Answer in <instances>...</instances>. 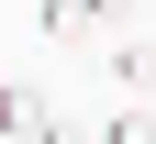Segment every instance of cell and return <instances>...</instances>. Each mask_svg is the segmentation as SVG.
<instances>
[{"instance_id": "cell-1", "label": "cell", "mask_w": 156, "mask_h": 144, "mask_svg": "<svg viewBox=\"0 0 156 144\" xmlns=\"http://www.w3.org/2000/svg\"><path fill=\"white\" fill-rule=\"evenodd\" d=\"M34 22L67 33V45H89V33H123L134 22V0H34Z\"/></svg>"}, {"instance_id": "cell-2", "label": "cell", "mask_w": 156, "mask_h": 144, "mask_svg": "<svg viewBox=\"0 0 156 144\" xmlns=\"http://www.w3.org/2000/svg\"><path fill=\"white\" fill-rule=\"evenodd\" d=\"M0 144H78V133H67L34 89H11V78H0Z\"/></svg>"}, {"instance_id": "cell-3", "label": "cell", "mask_w": 156, "mask_h": 144, "mask_svg": "<svg viewBox=\"0 0 156 144\" xmlns=\"http://www.w3.org/2000/svg\"><path fill=\"white\" fill-rule=\"evenodd\" d=\"M112 78L145 100V89H156V33H112Z\"/></svg>"}, {"instance_id": "cell-4", "label": "cell", "mask_w": 156, "mask_h": 144, "mask_svg": "<svg viewBox=\"0 0 156 144\" xmlns=\"http://www.w3.org/2000/svg\"><path fill=\"white\" fill-rule=\"evenodd\" d=\"M101 144H156V111H145V100H123V111L101 122Z\"/></svg>"}]
</instances>
